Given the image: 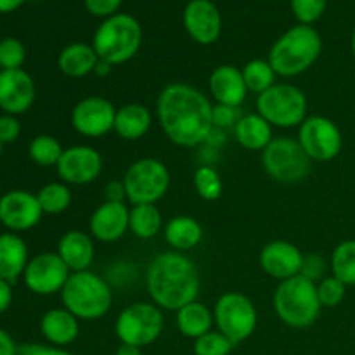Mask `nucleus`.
<instances>
[{
    "mask_svg": "<svg viewBox=\"0 0 355 355\" xmlns=\"http://www.w3.org/2000/svg\"><path fill=\"white\" fill-rule=\"evenodd\" d=\"M156 114L166 137L180 148H196L215 130L210 99L189 83L166 85L156 101Z\"/></svg>",
    "mask_w": 355,
    "mask_h": 355,
    "instance_id": "1",
    "label": "nucleus"
},
{
    "mask_svg": "<svg viewBox=\"0 0 355 355\" xmlns=\"http://www.w3.org/2000/svg\"><path fill=\"white\" fill-rule=\"evenodd\" d=\"M146 284L153 304L165 311H179L196 302L200 295V272L193 260L180 252H165L151 260Z\"/></svg>",
    "mask_w": 355,
    "mask_h": 355,
    "instance_id": "2",
    "label": "nucleus"
},
{
    "mask_svg": "<svg viewBox=\"0 0 355 355\" xmlns=\"http://www.w3.org/2000/svg\"><path fill=\"white\" fill-rule=\"evenodd\" d=\"M322 40L318 30L309 24H298L288 30L270 47L269 62L277 76L293 78L307 71L319 59Z\"/></svg>",
    "mask_w": 355,
    "mask_h": 355,
    "instance_id": "3",
    "label": "nucleus"
},
{
    "mask_svg": "<svg viewBox=\"0 0 355 355\" xmlns=\"http://www.w3.org/2000/svg\"><path fill=\"white\" fill-rule=\"evenodd\" d=\"M61 300L66 311L71 312L80 321H96L110 312L113 291L99 274L82 270L69 274L61 290Z\"/></svg>",
    "mask_w": 355,
    "mask_h": 355,
    "instance_id": "4",
    "label": "nucleus"
},
{
    "mask_svg": "<svg viewBox=\"0 0 355 355\" xmlns=\"http://www.w3.org/2000/svg\"><path fill=\"white\" fill-rule=\"evenodd\" d=\"M318 284L304 276L281 281L274 293V311L286 326L295 329L311 328L321 314Z\"/></svg>",
    "mask_w": 355,
    "mask_h": 355,
    "instance_id": "5",
    "label": "nucleus"
},
{
    "mask_svg": "<svg viewBox=\"0 0 355 355\" xmlns=\"http://www.w3.org/2000/svg\"><path fill=\"white\" fill-rule=\"evenodd\" d=\"M142 44V28L130 14L111 16L94 35V51L111 66L130 61Z\"/></svg>",
    "mask_w": 355,
    "mask_h": 355,
    "instance_id": "6",
    "label": "nucleus"
},
{
    "mask_svg": "<svg viewBox=\"0 0 355 355\" xmlns=\"http://www.w3.org/2000/svg\"><path fill=\"white\" fill-rule=\"evenodd\" d=\"M307 107L304 90L291 83L277 82L269 90L257 96V113L272 127H300L307 118Z\"/></svg>",
    "mask_w": 355,
    "mask_h": 355,
    "instance_id": "7",
    "label": "nucleus"
},
{
    "mask_svg": "<svg viewBox=\"0 0 355 355\" xmlns=\"http://www.w3.org/2000/svg\"><path fill=\"white\" fill-rule=\"evenodd\" d=\"M262 165L267 175L281 184H297L309 177L312 159L298 139L274 137L262 151Z\"/></svg>",
    "mask_w": 355,
    "mask_h": 355,
    "instance_id": "8",
    "label": "nucleus"
},
{
    "mask_svg": "<svg viewBox=\"0 0 355 355\" xmlns=\"http://www.w3.org/2000/svg\"><path fill=\"white\" fill-rule=\"evenodd\" d=\"M170 180V170L162 159H137L128 166L123 177L127 200L132 205H156L168 191Z\"/></svg>",
    "mask_w": 355,
    "mask_h": 355,
    "instance_id": "9",
    "label": "nucleus"
},
{
    "mask_svg": "<svg viewBox=\"0 0 355 355\" xmlns=\"http://www.w3.org/2000/svg\"><path fill=\"white\" fill-rule=\"evenodd\" d=\"M163 326H165V318L158 305L137 302L120 312L114 322V331L120 343L142 349L159 338Z\"/></svg>",
    "mask_w": 355,
    "mask_h": 355,
    "instance_id": "10",
    "label": "nucleus"
},
{
    "mask_svg": "<svg viewBox=\"0 0 355 355\" xmlns=\"http://www.w3.org/2000/svg\"><path fill=\"white\" fill-rule=\"evenodd\" d=\"M214 321L218 331L238 345L255 333L259 315L252 298L239 291H229L215 304Z\"/></svg>",
    "mask_w": 355,
    "mask_h": 355,
    "instance_id": "11",
    "label": "nucleus"
},
{
    "mask_svg": "<svg viewBox=\"0 0 355 355\" xmlns=\"http://www.w3.org/2000/svg\"><path fill=\"white\" fill-rule=\"evenodd\" d=\"M298 142L312 162H331L342 153L343 137L338 125L328 116L314 114L298 127Z\"/></svg>",
    "mask_w": 355,
    "mask_h": 355,
    "instance_id": "12",
    "label": "nucleus"
},
{
    "mask_svg": "<svg viewBox=\"0 0 355 355\" xmlns=\"http://www.w3.org/2000/svg\"><path fill=\"white\" fill-rule=\"evenodd\" d=\"M71 270L68 269L58 253H40L28 262L23 279L28 290L35 295L61 293Z\"/></svg>",
    "mask_w": 355,
    "mask_h": 355,
    "instance_id": "13",
    "label": "nucleus"
},
{
    "mask_svg": "<svg viewBox=\"0 0 355 355\" xmlns=\"http://www.w3.org/2000/svg\"><path fill=\"white\" fill-rule=\"evenodd\" d=\"M116 107L110 99L89 96L78 101L71 111V125L83 137H103L114 128Z\"/></svg>",
    "mask_w": 355,
    "mask_h": 355,
    "instance_id": "14",
    "label": "nucleus"
},
{
    "mask_svg": "<svg viewBox=\"0 0 355 355\" xmlns=\"http://www.w3.org/2000/svg\"><path fill=\"white\" fill-rule=\"evenodd\" d=\"M55 168L59 179L68 186H87L103 172V156L92 146H71L64 149Z\"/></svg>",
    "mask_w": 355,
    "mask_h": 355,
    "instance_id": "15",
    "label": "nucleus"
},
{
    "mask_svg": "<svg viewBox=\"0 0 355 355\" xmlns=\"http://www.w3.org/2000/svg\"><path fill=\"white\" fill-rule=\"evenodd\" d=\"M42 215L37 194L30 191L14 189L0 198V222L10 232L30 231L42 220Z\"/></svg>",
    "mask_w": 355,
    "mask_h": 355,
    "instance_id": "16",
    "label": "nucleus"
},
{
    "mask_svg": "<svg viewBox=\"0 0 355 355\" xmlns=\"http://www.w3.org/2000/svg\"><path fill=\"white\" fill-rule=\"evenodd\" d=\"M37 89L30 73L19 69H0V110L6 114H23L33 106Z\"/></svg>",
    "mask_w": 355,
    "mask_h": 355,
    "instance_id": "17",
    "label": "nucleus"
},
{
    "mask_svg": "<svg viewBox=\"0 0 355 355\" xmlns=\"http://www.w3.org/2000/svg\"><path fill=\"white\" fill-rule=\"evenodd\" d=\"M305 255L297 245L284 239L267 243L260 252V267L272 279L286 281L300 276Z\"/></svg>",
    "mask_w": 355,
    "mask_h": 355,
    "instance_id": "18",
    "label": "nucleus"
},
{
    "mask_svg": "<svg viewBox=\"0 0 355 355\" xmlns=\"http://www.w3.org/2000/svg\"><path fill=\"white\" fill-rule=\"evenodd\" d=\"M184 26L194 42L210 45L220 37V12L210 0H191L184 10Z\"/></svg>",
    "mask_w": 355,
    "mask_h": 355,
    "instance_id": "19",
    "label": "nucleus"
},
{
    "mask_svg": "<svg viewBox=\"0 0 355 355\" xmlns=\"http://www.w3.org/2000/svg\"><path fill=\"white\" fill-rule=\"evenodd\" d=\"M130 208L125 203L104 201L94 210L89 220V234L101 243H114L128 231Z\"/></svg>",
    "mask_w": 355,
    "mask_h": 355,
    "instance_id": "20",
    "label": "nucleus"
},
{
    "mask_svg": "<svg viewBox=\"0 0 355 355\" xmlns=\"http://www.w3.org/2000/svg\"><path fill=\"white\" fill-rule=\"evenodd\" d=\"M208 89L217 104L222 106L239 107L248 96V87L243 78V71L232 64L217 66L210 75Z\"/></svg>",
    "mask_w": 355,
    "mask_h": 355,
    "instance_id": "21",
    "label": "nucleus"
},
{
    "mask_svg": "<svg viewBox=\"0 0 355 355\" xmlns=\"http://www.w3.org/2000/svg\"><path fill=\"white\" fill-rule=\"evenodd\" d=\"M58 255L61 257V260L71 272L89 270L94 262V257H96L94 238L78 229L64 232L62 238L59 239Z\"/></svg>",
    "mask_w": 355,
    "mask_h": 355,
    "instance_id": "22",
    "label": "nucleus"
},
{
    "mask_svg": "<svg viewBox=\"0 0 355 355\" xmlns=\"http://www.w3.org/2000/svg\"><path fill=\"white\" fill-rule=\"evenodd\" d=\"M40 331L44 338L54 347H64L75 342L80 335V319L69 311L52 309L45 312L40 321Z\"/></svg>",
    "mask_w": 355,
    "mask_h": 355,
    "instance_id": "23",
    "label": "nucleus"
},
{
    "mask_svg": "<svg viewBox=\"0 0 355 355\" xmlns=\"http://www.w3.org/2000/svg\"><path fill=\"white\" fill-rule=\"evenodd\" d=\"M28 262V248L23 238L14 232L0 234V279L14 283L23 276Z\"/></svg>",
    "mask_w": 355,
    "mask_h": 355,
    "instance_id": "24",
    "label": "nucleus"
},
{
    "mask_svg": "<svg viewBox=\"0 0 355 355\" xmlns=\"http://www.w3.org/2000/svg\"><path fill=\"white\" fill-rule=\"evenodd\" d=\"M151 123L153 116L149 107L144 104L130 103L116 110L113 130L125 141H139L148 134Z\"/></svg>",
    "mask_w": 355,
    "mask_h": 355,
    "instance_id": "25",
    "label": "nucleus"
},
{
    "mask_svg": "<svg viewBox=\"0 0 355 355\" xmlns=\"http://www.w3.org/2000/svg\"><path fill=\"white\" fill-rule=\"evenodd\" d=\"M272 125L259 113L243 114L234 125V137L248 151H263L272 142Z\"/></svg>",
    "mask_w": 355,
    "mask_h": 355,
    "instance_id": "26",
    "label": "nucleus"
},
{
    "mask_svg": "<svg viewBox=\"0 0 355 355\" xmlns=\"http://www.w3.org/2000/svg\"><path fill=\"white\" fill-rule=\"evenodd\" d=\"M99 55L96 54L92 45L69 44L59 54L58 66L61 73L69 78H83L96 69Z\"/></svg>",
    "mask_w": 355,
    "mask_h": 355,
    "instance_id": "27",
    "label": "nucleus"
},
{
    "mask_svg": "<svg viewBox=\"0 0 355 355\" xmlns=\"http://www.w3.org/2000/svg\"><path fill=\"white\" fill-rule=\"evenodd\" d=\"M165 239L173 252H189L196 248L203 239V227L200 222L189 215H177L165 225Z\"/></svg>",
    "mask_w": 355,
    "mask_h": 355,
    "instance_id": "28",
    "label": "nucleus"
},
{
    "mask_svg": "<svg viewBox=\"0 0 355 355\" xmlns=\"http://www.w3.org/2000/svg\"><path fill=\"white\" fill-rule=\"evenodd\" d=\"M214 321V311L200 302H191L177 311V328L187 338L198 340L200 336L211 331Z\"/></svg>",
    "mask_w": 355,
    "mask_h": 355,
    "instance_id": "29",
    "label": "nucleus"
},
{
    "mask_svg": "<svg viewBox=\"0 0 355 355\" xmlns=\"http://www.w3.org/2000/svg\"><path fill=\"white\" fill-rule=\"evenodd\" d=\"M163 229L162 211L156 205H132L128 231L141 239H151Z\"/></svg>",
    "mask_w": 355,
    "mask_h": 355,
    "instance_id": "30",
    "label": "nucleus"
},
{
    "mask_svg": "<svg viewBox=\"0 0 355 355\" xmlns=\"http://www.w3.org/2000/svg\"><path fill=\"white\" fill-rule=\"evenodd\" d=\"M241 71L246 87H248V92H255L257 96H260V94L266 92V90H269L270 87L277 83V75L272 66H270L269 59L267 61L253 59V61L246 62Z\"/></svg>",
    "mask_w": 355,
    "mask_h": 355,
    "instance_id": "31",
    "label": "nucleus"
},
{
    "mask_svg": "<svg viewBox=\"0 0 355 355\" xmlns=\"http://www.w3.org/2000/svg\"><path fill=\"white\" fill-rule=\"evenodd\" d=\"M331 272L347 286H355V239L342 241L333 250Z\"/></svg>",
    "mask_w": 355,
    "mask_h": 355,
    "instance_id": "32",
    "label": "nucleus"
},
{
    "mask_svg": "<svg viewBox=\"0 0 355 355\" xmlns=\"http://www.w3.org/2000/svg\"><path fill=\"white\" fill-rule=\"evenodd\" d=\"M38 203L42 211L49 215H59L66 211L71 205V191L64 182H51L45 184L37 193Z\"/></svg>",
    "mask_w": 355,
    "mask_h": 355,
    "instance_id": "33",
    "label": "nucleus"
},
{
    "mask_svg": "<svg viewBox=\"0 0 355 355\" xmlns=\"http://www.w3.org/2000/svg\"><path fill=\"white\" fill-rule=\"evenodd\" d=\"M28 153H30V158L33 159L38 166H58L64 149H62L61 142H59L58 139L52 137V135L42 134L37 135V137L30 142Z\"/></svg>",
    "mask_w": 355,
    "mask_h": 355,
    "instance_id": "34",
    "label": "nucleus"
},
{
    "mask_svg": "<svg viewBox=\"0 0 355 355\" xmlns=\"http://www.w3.org/2000/svg\"><path fill=\"white\" fill-rule=\"evenodd\" d=\"M193 184L198 196L205 201H217L222 196V191H224L220 173L210 165H203L200 168H196L193 177Z\"/></svg>",
    "mask_w": 355,
    "mask_h": 355,
    "instance_id": "35",
    "label": "nucleus"
},
{
    "mask_svg": "<svg viewBox=\"0 0 355 355\" xmlns=\"http://www.w3.org/2000/svg\"><path fill=\"white\" fill-rule=\"evenodd\" d=\"M234 343L222 335L220 331H208L207 335L194 340V354L196 355H229L234 349Z\"/></svg>",
    "mask_w": 355,
    "mask_h": 355,
    "instance_id": "36",
    "label": "nucleus"
},
{
    "mask_svg": "<svg viewBox=\"0 0 355 355\" xmlns=\"http://www.w3.org/2000/svg\"><path fill=\"white\" fill-rule=\"evenodd\" d=\"M318 297L322 309L338 307L347 297V284L335 276L324 277L318 283Z\"/></svg>",
    "mask_w": 355,
    "mask_h": 355,
    "instance_id": "37",
    "label": "nucleus"
},
{
    "mask_svg": "<svg viewBox=\"0 0 355 355\" xmlns=\"http://www.w3.org/2000/svg\"><path fill=\"white\" fill-rule=\"evenodd\" d=\"M24 59H26V49H24L23 42L14 37L0 40V68L19 69Z\"/></svg>",
    "mask_w": 355,
    "mask_h": 355,
    "instance_id": "38",
    "label": "nucleus"
},
{
    "mask_svg": "<svg viewBox=\"0 0 355 355\" xmlns=\"http://www.w3.org/2000/svg\"><path fill=\"white\" fill-rule=\"evenodd\" d=\"M328 0H291V9L300 24H309L319 19L326 9Z\"/></svg>",
    "mask_w": 355,
    "mask_h": 355,
    "instance_id": "39",
    "label": "nucleus"
},
{
    "mask_svg": "<svg viewBox=\"0 0 355 355\" xmlns=\"http://www.w3.org/2000/svg\"><path fill=\"white\" fill-rule=\"evenodd\" d=\"M324 274H326V262L321 255H315V253H312V255H305L300 276L307 277L309 281L318 284L319 281L324 279Z\"/></svg>",
    "mask_w": 355,
    "mask_h": 355,
    "instance_id": "40",
    "label": "nucleus"
},
{
    "mask_svg": "<svg viewBox=\"0 0 355 355\" xmlns=\"http://www.w3.org/2000/svg\"><path fill=\"white\" fill-rule=\"evenodd\" d=\"M241 116L243 114H239V107L222 106V104L214 106V127H234Z\"/></svg>",
    "mask_w": 355,
    "mask_h": 355,
    "instance_id": "41",
    "label": "nucleus"
},
{
    "mask_svg": "<svg viewBox=\"0 0 355 355\" xmlns=\"http://www.w3.org/2000/svg\"><path fill=\"white\" fill-rule=\"evenodd\" d=\"M21 134V123L14 114H3L0 116V142L10 144L16 141Z\"/></svg>",
    "mask_w": 355,
    "mask_h": 355,
    "instance_id": "42",
    "label": "nucleus"
},
{
    "mask_svg": "<svg viewBox=\"0 0 355 355\" xmlns=\"http://www.w3.org/2000/svg\"><path fill=\"white\" fill-rule=\"evenodd\" d=\"M19 355H75L61 347L40 345V343H23L19 345Z\"/></svg>",
    "mask_w": 355,
    "mask_h": 355,
    "instance_id": "43",
    "label": "nucleus"
},
{
    "mask_svg": "<svg viewBox=\"0 0 355 355\" xmlns=\"http://www.w3.org/2000/svg\"><path fill=\"white\" fill-rule=\"evenodd\" d=\"M121 0H85V6L89 9L90 14L94 16H113L114 10L120 7Z\"/></svg>",
    "mask_w": 355,
    "mask_h": 355,
    "instance_id": "44",
    "label": "nucleus"
},
{
    "mask_svg": "<svg viewBox=\"0 0 355 355\" xmlns=\"http://www.w3.org/2000/svg\"><path fill=\"white\" fill-rule=\"evenodd\" d=\"M127 200V191H125L123 180H111L104 187V201L111 203H125Z\"/></svg>",
    "mask_w": 355,
    "mask_h": 355,
    "instance_id": "45",
    "label": "nucleus"
},
{
    "mask_svg": "<svg viewBox=\"0 0 355 355\" xmlns=\"http://www.w3.org/2000/svg\"><path fill=\"white\" fill-rule=\"evenodd\" d=\"M0 355H19V345L3 329H0Z\"/></svg>",
    "mask_w": 355,
    "mask_h": 355,
    "instance_id": "46",
    "label": "nucleus"
},
{
    "mask_svg": "<svg viewBox=\"0 0 355 355\" xmlns=\"http://www.w3.org/2000/svg\"><path fill=\"white\" fill-rule=\"evenodd\" d=\"M12 304V288L9 281L0 279V314L6 312Z\"/></svg>",
    "mask_w": 355,
    "mask_h": 355,
    "instance_id": "47",
    "label": "nucleus"
},
{
    "mask_svg": "<svg viewBox=\"0 0 355 355\" xmlns=\"http://www.w3.org/2000/svg\"><path fill=\"white\" fill-rule=\"evenodd\" d=\"M24 3V0H0V12H12L17 7H21Z\"/></svg>",
    "mask_w": 355,
    "mask_h": 355,
    "instance_id": "48",
    "label": "nucleus"
},
{
    "mask_svg": "<svg viewBox=\"0 0 355 355\" xmlns=\"http://www.w3.org/2000/svg\"><path fill=\"white\" fill-rule=\"evenodd\" d=\"M114 355H142L141 349L135 345H127V343H120V347L116 349Z\"/></svg>",
    "mask_w": 355,
    "mask_h": 355,
    "instance_id": "49",
    "label": "nucleus"
},
{
    "mask_svg": "<svg viewBox=\"0 0 355 355\" xmlns=\"http://www.w3.org/2000/svg\"><path fill=\"white\" fill-rule=\"evenodd\" d=\"M111 68H113V66H111L110 62H106V61H103V59H99V62H97V66H96V69H94V73H96L97 76H106V75H110Z\"/></svg>",
    "mask_w": 355,
    "mask_h": 355,
    "instance_id": "50",
    "label": "nucleus"
},
{
    "mask_svg": "<svg viewBox=\"0 0 355 355\" xmlns=\"http://www.w3.org/2000/svg\"><path fill=\"white\" fill-rule=\"evenodd\" d=\"M352 54L355 58V30H354V35H352Z\"/></svg>",
    "mask_w": 355,
    "mask_h": 355,
    "instance_id": "51",
    "label": "nucleus"
},
{
    "mask_svg": "<svg viewBox=\"0 0 355 355\" xmlns=\"http://www.w3.org/2000/svg\"><path fill=\"white\" fill-rule=\"evenodd\" d=\"M2 146H3V144H2V142H0V151H2Z\"/></svg>",
    "mask_w": 355,
    "mask_h": 355,
    "instance_id": "52",
    "label": "nucleus"
}]
</instances>
